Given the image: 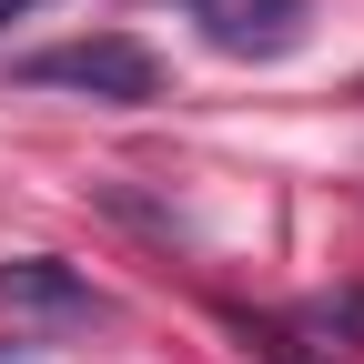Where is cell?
I'll return each mask as SVG.
<instances>
[{
    "label": "cell",
    "instance_id": "cell-1",
    "mask_svg": "<svg viewBox=\"0 0 364 364\" xmlns=\"http://www.w3.org/2000/svg\"><path fill=\"white\" fill-rule=\"evenodd\" d=\"M11 81L21 91H81V102H152V91H162V61L132 31H91V41H51V51L11 61Z\"/></svg>",
    "mask_w": 364,
    "mask_h": 364
},
{
    "label": "cell",
    "instance_id": "cell-2",
    "mask_svg": "<svg viewBox=\"0 0 364 364\" xmlns=\"http://www.w3.org/2000/svg\"><path fill=\"white\" fill-rule=\"evenodd\" d=\"M0 314H11V324H51V334L112 324V304L91 294L71 263H51V253H21V263H0Z\"/></svg>",
    "mask_w": 364,
    "mask_h": 364
},
{
    "label": "cell",
    "instance_id": "cell-3",
    "mask_svg": "<svg viewBox=\"0 0 364 364\" xmlns=\"http://www.w3.org/2000/svg\"><path fill=\"white\" fill-rule=\"evenodd\" d=\"M193 11L223 61H284L304 41V0H193Z\"/></svg>",
    "mask_w": 364,
    "mask_h": 364
},
{
    "label": "cell",
    "instance_id": "cell-4",
    "mask_svg": "<svg viewBox=\"0 0 364 364\" xmlns=\"http://www.w3.org/2000/svg\"><path fill=\"white\" fill-rule=\"evenodd\" d=\"M243 344H253V364H314V354H304L284 324H253V314H243Z\"/></svg>",
    "mask_w": 364,
    "mask_h": 364
},
{
    "label": "cell",
    "instance_id": "cell-5",
    "mask_svg": "<svg viewBox=\"0 0 364 364\" xmlns=\"http://www.w3.org/2000/svg\"><path fill=\"white\" fill-rule=\"evenodd\" d=\"M21 11H41V0H0V21H21Z\"/></svg>",
    "mask_w": 364,
    "mask_h": 364
}]
</instances>
